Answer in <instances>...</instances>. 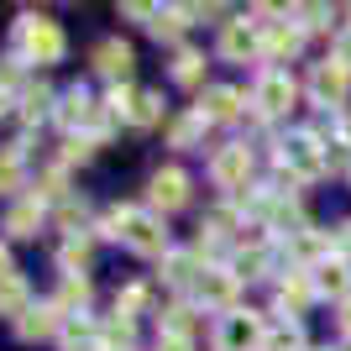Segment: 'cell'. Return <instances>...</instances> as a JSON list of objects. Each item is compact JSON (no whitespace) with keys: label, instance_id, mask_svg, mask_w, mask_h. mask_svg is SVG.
Masks as SVG:
<instances>
[{"label":"cell","instance_id":"cell-32","mask_svg":"<svg viewBox=\"0 0 351 351\" xmlns=\"http://www.w3.org/2000/svg\"><path fill=\"white\" fill-rule=\"evenodd\" d=\"M89 336H95V325H89V320H69V325H63V346H69V351H79V341H89Z\"/></svg>","mask_w":351,"mask_h":351},{"label":"cell","instance_id":"cell-22","mask_svg":"<svg viewBox=\"0 0 351 351\" xmlns=\"http://www.w3.org/2000/svg\"><path fill=\"white\" fill-rule=\"evenodd\" d=\"M89 304V278H69L58 289V309H84Z\"/></svg>","mask_w":351,"mask_h":351},{"label":"cell","instance_id":"cell-18","mask_svg":"<svg viewBox=\"0 0 351 351\" xmlns=\"http://www.w3.org/2000/svg\"><path fill=\"white\" fill-rule=\"evenodd\" d=\"M309 293H315V278H289L278 289V309H289V315H299V309L309 304Z\"/></svg>","mask_w":351,"mask_h":351},{"label":"cell","instance_id":"cell-36","mask_svg":"<svg viewBox=\"0 0 351 351\" xmlns=\"http://www.w3.org/2000/svg\"><path fill=\"white\" fill-rule=\"evenodd\" d=\"M58 220L69 226V231H73V226H84V205H73V199H69V205L58 210Z\"/></svg>","mask_w":351,"mask_h":351},{"label":"cell","instance_id":"cell-13","mask_svg":"<svg viewBox=\"0 0 351 351\" xmlns=\"http://www.w3.org/2000/svg\"><path fill=\"white\" fill-rule=\"evenodd\" d=\"M37 226H43V205L37 199H21V205L5 210V231L11 236H37Z\"/></svg>","mask_w":351,"mask_h":351},{"label":"cell","instance_id":"cell-26","mask_svg":"<svg viewBox=\"0 0 351 351\" xmlns=\"http://www.w3.org/2000/svg\"><path fill=\"white\" fill-rule=\"evenodd\" d=\"M147 32H152V37H168V43H173L178 32H184V11H158Z\"/></svg>","mask_w":351,"mask_h":351},{"label":"cell","instance_id":"cell-29","mask_svg":"<svg viewBox=\"0 0 351 351\" xmlns=\"http://www.w3.org/2000/svg\"><path fill=\"white\" fill-rule=\"evenodd\" d=\"M162 278H168V283H189V278H194V257H184V252H173V257L162 263Z\"/></svg>","mask_w":351,"mask_h":351},{"label":"cell","instance_id":"cell-34","mask_svg":"<svg viewBox=\"0 0 351 351\" xmlns=\"http://www.w3.org/2000/svg\"><path fill=\"white\" fill-rule=\"evenodd\" d=\"M205 226H210V231H231V226H236V210H226V205H220V210H210V215H205Z\"/></svg>","mask_w":351,"mask_h":351},{"label":"cell","instance_id":"cell-46","mask_svg":"<svg viewBox=\"0 0 351 351\" xmlns=\"http://www.w3.org/2000/svg\"><path fill=\"white\" fill-rule=\"evenodd\" d=\"M346 351H351V346H346Z\"/></svg>","mask_w":351,"mask_h":351},{"label":"cell","instance_id":"cell-3","mask_svg":"<svg viewBox=\"0 0 351 351\" xmlns=\"http://www.w3.org/2000/svg\"><path fill=\"white\" fill-rule=\"evenodd\" d=\"M210 178H215L220 189H241V184L252 178V147H247V142L220 147L215 158H210Z\"/></svg>","mask_w":351,"mask_h":351},{"label":"cell","instance_id":"cell-24","mask_svg":"<svg viewBox=\"0 0 351 351\" xmlns=\"http://www.w3.org/2000/svg\"><path fill=\"white\" fill-rule=\"evenodd\" d=\"M325 247H330V241H325V236H315V231H299V236H293V252H299V257H309L315 267L325 263V257H320Z\"/></svg>","mask_w":351,"mask_h":351},{"label":"cell","instance_id":"cell-15","mask_svg":"<svg viewBox=\"0 0 351 351\" xmlns=\"http://www.w3.org/2000/svg\"><path fill=\"white\" fill-rule=\"evenodd\" d=\"M263 53H267V58H293V53H299V27H283V21H278V27H267V37H263Z\"/></svg>","mask_w":351,"mask_h":351},{"label":"cell","instance_id":"cell-6","mask_svg":"<svg viewBox=\"0 0 351 351\" xmlns=\"http://www.w3.org/2000/svg\"><path fill=\"white\" fill-rule=\"evenodd\" d=\"M346 84H351V69H341L336 58H325L320 69H315V79H309V89H315L320 105H341L346 100Z\"/></svg>","mask_w":351,"mask_h":351},{"label":"cell","instance_id":"cell-28","mask_svg":"<svg viewBox=\"0 0 351 351\" xmlns=\"http://www.w3.org/2000/svg\"><path fill=\"white\" fill-rule=\"evenodd\" d=\"M47 105H53V95H47V89H27V95H21V116H27V121H43Z\"/></svg>","mask_w":351,"mask_h":351},{"label":"cell","instance_id":"cell-37","mask_svg":"<svg viewBox=\"0 0 351 351\" xmlns=\"http://www.w3.org/2000/svg\"><path fill=\"white\" fill-rule=\"evenodd\" d=\"M325 162H330V168H346V162H351V147H346V142H336L330 152H325Z\"/></svg>","mask_w":351,"mask_h":351},{"label":"cell","instance_id":"cell-38","mask_svg":"<svg viewBox=\"0 0 351 351\" xmlns=\"http://www.w3.org/2000/svg\"><path fill=\"white\" fill-rule=\"evenodd\" d=\"M336 63H341V69H351V32L336 43Z\"/></svg>","mask_w":351,"mask_h":351},{"label":"cell","instance_id":"cell-27","mask_svg":"<svg viewBox=\"0 0 351 351\" xmlns=\"http://www.w3.org/2000/svg\"><path fill=\"white\" fill-rule=\"evenodd\" d=\"M58 263L69 267V278H79V273L89 267V247H84V241H69V247L58 252Z\"/></svg>","mask_w":351,"mask_h":351},{"label":"cell","instance_id":"cell-44","mask_svg":"<svg viewBox=\"0 0 351 351\" xmlns=\"http://www.w3.org/2000/svg\"><path fill=\"white\" fill-rule=\"evenodd\" d=\"M341 142H346V147H351V116H346V121H341Z\"/></svg>","mask_w":351,"mask_h":351},{"label":"cell","instance_id":"cell-2","mask_svg":"<svg viewBox=\"0 0 351 351\" xmlns=\"http://www.w3.org/2000/svg\"><path fill=\"white\" fill-rule=\"evenodd\" d=\"M278 168L304 184V178H320L330 162H325V152H320V136H315V132H299V136H289V142H283Z\"/></svg>","mask_w":351,"mask_h":351},{"label":"cell","instance_id":"cell-43","mask_svg":"<svg viewBox=\"0 0 351 351\" xmlns=\"http://www.w3.org/2000/svg\"><path fill=\"white\" fill-rule=\"evenodd\" d=\"M341 330H346V336H351V299H346V304H341Z\"/></svg>","mask_w":351,"mask_h":351},{"label":"cell","instance_id":"cell-5","mask_svg":"<svg viewBox=\"0 0 351 351\" xmlns=\"http://www.w3.org/2000/svg\"><path fill=\"white\" fill-rule=\"evenodd\" d=\"M263 53V37H257V27L252 21H226V32H220V58L231 63H247Z\"/></svg>","mask_w":351,"mask_h":351},{"label":"cell","instance_id":"cell-40","mask_svg":"<svg viewBox=\"0 0 351 351\" xmlns=\"http://www.w3.org/2000/svg\"><path fill=\"white\" fill-rule=\"evenodd\" d=\"M304 16H309L304 27H325V16H330V11H325V5H309V11H304Z\"/></svg>","mask_w":351,"mask_h":351},{"label":"cell","instance_id":"cell-21","mask_svg":"<svg viewBox=\"0 0 351 351\" xmlns=\"http://www.w3.org/2000/svg\"><path fill=\"white\" fill-rule=\"evenodd\" d=\"M158 116H162V100L158 95H136V105H132V126H158Z\"/></svg>","mask_w":351,"mask_h":351},{"label":"cell","instance_id":"cell-19","mask_svg":"<svg viewBox=\"0 0 351 351\" xmlns=\"http://www.w3.org/2000/svg\"><path fill=\"white\" fill-rule=\"evenodd\" d=\"M199 132H205V110H194V116H178L173 126H168V142H173V147H194V142H199Z\"/></svg>","mask_w":351,"mask_h":351},{"label":"cell","instance_id":"cell-39","mask_svg":"<svg viewBox=\"0 0 351 351\" xmlns=\"http://www.w3.org/2000/svg\"><path fill=\"white\" fill-rule=\"evenodd\" d=\"M158 351H189V341H184V336H162Z\"/></svg>","mask_w":351,"mask_h":351},{"label":"cell","instance_id":"cell-7","mask_svg":"<svg viewBox=\"0 0 351 351\" xmlns=\"http://www.w3.org/2000/svg\"><path fill=\"white\" fill-rule=\"evenodd\" d=\"M126 241H132L142 257H168V231H162V220L142 215V210L132 215V231H126Z\"/></svg>","mask_w":351,"mask_h":351},{"label":"cell","instance_id":"cell-9","mask_svg":"<svg viewBox=\"0 0 351 351\" xmlns=\"http://www.w3.org/2000/svg\"><path fill=\"white\" fill-rule=\"evenodd\" d=\"M184 199H189V178L178 173V168H158V173H152V205L158 210H178Z\"/></svg>","mask_w":351,"mask_h":351},{"label":"cell","instance_id":"cell-35","mask_svg":"<svg viewBox=\"0 0 351 351\" xmlns=\"http://www.w3.org/2000/svg\"><path fill=\"white\" fill-rule=\"evenodd\" d=\"M89 147H95L89 136H69V147H63V158H69V162H73V158L84 162V158H89Z\"/></svg>","mask_w":351,"mask_h":351},{"label":"cell","instance_id":"cell-17","mask_svg":"<svg viewBox=\"0 0 351 351\" xmlns=\"http://www.w3.org/2000/svg\"><path fill=\"white\" fill-rule=\"evenodd\" d=\"M27 309H32V304H27V283L11 273V278L0 283V315H16V320H21Z\"/></svg>","mask_w":351,"mask_h":351},{"label":"cell","instance_id":"cell-14","mask_svg":"<svg viewBox=\"0 0 351 351\" xmlns=\"http://www.w3.org/2000/svg\"><path fill=\"white\" fill-rule=\"evenodd\" d=\"M231 293H236V273H220V267L199 273V299L205 304H231Z\"/></svg>","mask_w":351,"mask_h":351},{"label":"cell","instance_id":"cell-11","mask_svg":"<svg viewBox=\"0 0 351 351\" xmlns=\"http://www.w3.org/2000/svg\"><path fill=\"white\" fill-rule=\"evenodd\" d=\"M58 315H63L58 304H32L27 315L16 320V336H21V341H43V336H53V330H58Z\"/></svg>","mask_w":351,"mask_h":351},{"label":"cell","instance_id":"cell-16","mask_svg":"<svg viewBox=\"0 0 351 351\" xmlns=\"http://www.w3.org/2000/svg\"><path fill=\"white\" fill-rule=\"evenodd\" d=\"M241 116V95L236 89H210L205 95V121H236Z\"/></svg>","mask_w":351,"mask_h":351},{"label":"cell","instance_id":"cell-31","mask_svg":"<svg viewBox=\"0 0 351 351\" xmlns=\"http://www.w3.org/2000/svg\"><path fill=\"white\" fill-rule=\"evenodd\" d=\"M16 178H21V152H5V158H0V189H16Z\"/></svg>","mask_w":351,"mask_h":351},{"label":"cell","instance_id":"cell-25","mask_svg":"<svg viewBox=\"0 0 351 351\" xmlns=\"http://www.w3.org/2000/svg\"><path fill=\"white\" fill-rule=\"evenodd\" d=\"M199 73H205V58H199V53H178V63H173L178 84H199Z\"/></svg>","mask_w":351,"mask_h":351},{"label":"cell","instance_id":"cell-8","mask_svg":"<svg viewBox=\"0 0 351 351\" xmlns=\"http://www.w3.org/2000/svg\"><path fill=\"white\" fill-rule=\"evenodd\" d=\"M257 105H263V116H283L293 105V79L289 73H263V84H257Z\"/></svg>","mask_w":351,"mask_h":351},{"label":"cell","instance_id":"cell-45","mask_svg":"<svg viewBox=\"0 0 351 351\" xmlns=\"http://www.w3.org/2000/svg\"><path fill=\"white\" fill-rule=\"evenodd\" d=\"M5 110H11V95H5V89H0V116H5Z\"/></svg>","mask_w":351,"mask_h":351},{"label":"cell","instance_id":"cell-20","mask_svg":"<svg viewBox=\"0 0 351 351\" xmlns=\"http://www.w3.org/2000/svg\"><path fill=\"white\" fill-rule=\"evenodd\" d=\"M132 215H136L132 205H110L100 215V236H126V231H132Z\"/></svg>","mask_w":351,"mask_h":351},{"label":"cell","instance_id":"cell-1","mask_svg":"<svg viewBox=\"0 0 351 351\" xmlns=\"http://www.w3.org/2000/svg\"><path fill=\"white\" fill-rule=\"evenodd\" d=\"M16 53L27 63H58L63 58V32L53 16H37L27 11L21 21H16Z\"/></svg>","mask_w":351,"mask_h":351},{"label":"cell","instance_id":"cell-42","mask_svg":"<svg viewBox=\"0 0 351 351\" xmlns=\"http://www.w3.org/2000/svg\"><path fill=\"white\" fill-rule=\"evenodd\" d=\"M5 278H11V252L0 247V283H5Z\"/></svg>","mask_w":351,"mask_h":351},{"label":"cell","instance_id":"cell-23","mask_svg":"<svg viewBox=\"0 0 351 351\" xmlns=\"http://www.w3.org/2000/svg\"><path fill=\"white\" fill-rule=\"evenodd\" d=\"M304 346V336H299V325H283V330H267L263 351H299Z\"/></svg>","mask_w":351,"mask_h":351},{"label":"cell","instance_id":"cell-4","mask_svg":"<svg viewBox=\"0 0 351 351\" xmlns=\"http://www.w3.org/2000/svg\"><path fill=\"white\" fill-rule=\"evenodd\" d=\"M263 325H257V315H226V325H220V351H263Z\"/></svg>","mask_w":351,"mask_h":351},{"label":"cell","instance_id":"cell-41","mask_svg":"<svg viewBox=\"0 0 351 351\" xmlns=\"http://www.w3.org/2000/svg\"><path fill=\"white\" fill-rule=\"evenodd\" d=\"M336 247H341V252H351V220H346V226L336 231Z\"/></svg>","mask_w":351,"mask_h":351},{"label":"cell","instance_id":"cell-33","mask_svg":"<svg viewBox=\"0 0 351 351\" xmlns=\"http://www.w3.org/2000/svg\"><path fill=\"white\" fill-rule=\"evenodd\" d=\"M231 273L236 278H257V273H263V252H241V257L231 263Z\"/></svg>","mask_w":351,"mask_h":351},{"label":"cell","instance_id":"cell-10","mask_svg":"<svg viewBox=\"0 0 351 351\" xmlns=\"http://www.w3.org/2000/svg\"><path fill=\"white\" fill-rule=\"evenodd\" d=\"M315 293L351 299V267H346V257H325V263L315 267Z\"/></svg>","mask_w":351,"mask_h":351},{"label":"cell","instance_id":"cell-30","mask_svg":"<svg viewBox=\"0 0 351 351\" xmlns=\"http://www.w3.org/2000/svg\"><path fill=\"white\" fill-rule=\"evenodd\" d=\"M32 199H37V205H43V199H63V173H58V168L37 178V194H32Z\"/></svg>","mask_w":351,"mask_h":351},{"label":"cell","instance_id":"cell-12","mask_svg":"<svg viewBox=\"0 0 351 351\" xmlns=\"http://www.w3.org/2000/svg\"><path fill=\"white\" fill-rule=\"evenodd\" d=\"M95 69H100L105 79H116V84H121V79L132 73V47L116 43V37H110V43H100V47H95Z\"/></svg>","mask_w":351,"mask_h":351}]
</instances>
